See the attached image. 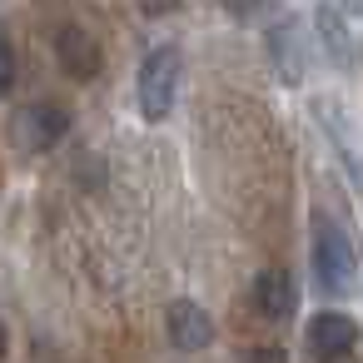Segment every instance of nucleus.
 Wrapping results in <instances>:
<instances>
[{
	"mask_svg": "<svg viewBox=\"0 0 363 363\" xmlns=\"http://www.w3.org/2000/svg\"><path fill=\"white\" fill-rule=\"evenodd\" d=\"M313 284L323 294H353L358 289V259L348 234L333 219H313Z\"/></svg>",
	"mask_w": 363,
	"mask_h": 363,
	"instance_id": "obj_1",
	"label": "nucleus"
},
{
	"mask_svg": "<svg viewBox=\"0 0 363 363\" xmlns=\"http://www.w3.org/2000/svg\"><path fill=\"white\" fill-rule=\"evenodd\" d=\"M179 75H184V55L174 45H160L145 55L140 65V115L150 125H160L169 110H174V95H179Z\"/></svg>",
	"mask_w": 363,
	"mask_h": 363,
	"instance_id": "obj_2",
	"label": "nucleus"
},
{
	"mask_svg": "<svg viewBox=\"0 0 363 363\" xmlns=\"http://www.w3.org/2000/svg\"><path fill=\"white\" fill-rule=\"evenodd\" d=\"M65 135H70V110L55 105V100L26 105V110L11 120V145H16L21 155H45V150H55Z\"/></svg>",
	"mask_w": 363,
	"mask_h": 363,
	"instance_id": "obj_3",
	"label": "nucleus"
},
{
	"mask_svg": "<svg viewBox=\"0 0 363 363\" xmlns=\"http://www.w3.org/2000/svg\"><path fill=\"white\" fill-rule=\"evenodd\" d=\"M308 50H313V40L303 35V21H298V16H284V21L269 30V60H274V70H279L284 85H303V75H308Z\"/></svg>",
	"mask_w": 363,
	"mask_h": 363,
	"instance_id": "obj_4",
	"label": "nucleus"
},
{
	"mask_svg": "<svg viewBox=\"0 0 363 363\" xmlns=\"http://www.w3.org/2000/svg\"><path fill=\"white\" fill-rule=\"evenodd\" d=\"M353 348H358V323L348 313L328 308V313H318L308 323V358L313 363H343Z\"/></svg>",
	"mask_w": 363,
	"mask_h": 363,
	"instance_id": "obj_5",
	"label": "nucleus"
},
{
	"mask_svg": "<svg viewBox=\"0 0 363 363\" xmlns=\"http://www.w3.org/2000/svg\"><path fill=\"white\" fill-rule=\"evenodd\" d=\"M164 328H169V343L179 353H204L214 343V318L194 303V298H174L169 313H164Z\"/></svg>",
	"mask_w": 363,
	"mask_h": 363,
	"instance_id": "obj_6",
	"label": "nucleus"
},
{
	"mask_svg": "<svg viewBox=\"0 0 363 363\" xmlns=\"http://www.w3.org/2000/svg\"><path fill=\"white\" fill-rule=\"evenodd\" d=\"M55 55H60V70L75 75V80H95V75L105 70V55H100L95 35L80 30V26H65V30L55 35Z\"/></svg>",
	"mask_w": 363,
	"mask_h": 363,
	"instance_id": "obj_7",
	"label": "nucleus"
},
{
	"mask_svg": "<svg viewBox=\"0 0 363 363\" xmlns=\"http://www.w3.org/2000/svg\"><path fill=\"white\" fill-rule=\"evenodd\" d=\"M254 308L264 318H294L298 313V284L289 269H264L254 279Z\"/></svg>",
	"mask_w": 363,
	"mask_h": 363,
	"instance_id": "obj_8",
	"label": "nucleus"
},
{
	"mask_svg": "<svg viewBox=\"0 0 363 363\" xmlns=\"http://www.w3.org/2000/svg\"><path fill=\"white\" fill-rule=\"evenodd\" d=\"M313 30H318V45L328 50L333 65H353V35H348L343 16H338L333 6H318V11H313Z\"/></svg>",
	"mask_w": 363,
	"mask_h": 363,
	"instance_id": "obj_9",
	"label": "nucleus"
},
{
	"mask_svg": "<svg viewBox=\"0 0 363 363\" xmlns=\"http://www.w3.org/2000/svg\"><path fill=\"white\" fill-rule=\"evenodd\" d=\"M11 85H16V50L0 40V95H11Z\"/></svg>",
	"mask_w": 363,
	"mask_h": 363,
	"instance_id": "obj_10",
	"label": "nucleus"
},
{
	"mask_svg": "<svg viewBox=\"0 0 363 363\" xmlns=\"http://www.w3.org/2000/svg\"><path fill=\"white\" fill-rule=\"evenodd\" d=\"M244 363H289V353H284V348H274V343H264V348H254Z\"/></svg>",
	"mask_w": 363,
	"mask_h": 363,
	"instance_id": "obj_11",
	"label": "nucleus"
},
{
	"mask_svg": "<svg viewBox=\"0 0 363 363\" xmlns=\"http://www.w3.org/2000/svg\"><path fill=\"white\" fill-rule=\"evenodd\" d=\"M219 6H224L229 16H254V11L264 6V0H219Z\"/></svg>",
	"mask_w": 363,
	"mask_h": 363,
	"instance_id": "obj_12",
	"label": "nucleus"
},
{
	"mask_svg": "<svg viewBox=\"0 0 363 363\" xmlns=\"http://www.w3.org/2000/svg\"><path fill=\"white\" fill-rule=\"evenodd\" d=\"M184 0H145V16H174Z\"/></svg>",
	"mask_w": 363,
	"mask_h": 363,
	"instance_id": "obj_13",
	"label": "nucleus"
},
{
	"mask_svg": "<svg viewBox=\"0 0 363 363\" xmlns=\"http://www.w3.org/2000/svg\"><path fill=\"white\" fill-rule=\"evenodd\" d=\"M6 343H11V338H6V323H0V358H6Z\"/></svg>",
	"mask_w": 363,
	"mask_h": 363,
	"instance_id": "obj_14",
	"label": "nucleus"
},
{
	"mask_svg": "<svg viewBox=\"0 0 363 363\" xmlns=\"http://www.w3.org/2000/svg\"><path fill=\"white\" fill-rule=\"evenodd\" d=\"M343 6H348V11H358V16H363V0H343Z\"/></svg>",
	"mask_w": 363,
	"mask_h": 363,
	"instance_id": "obj_15",
	"label": "nucleus"
}]
</instances>
